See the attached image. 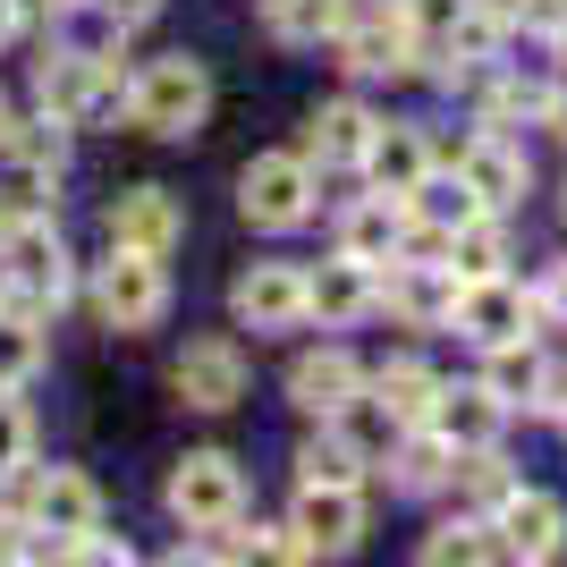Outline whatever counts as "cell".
Returning a JSON list of instances; mask_svg holds the SVG:
<instances>
[{"label": "cell", "mask_w": 567, "mask_h": 567, "mask_svg": "<svg viewBox=\"0 0 567 567\" xmlns=\"http://www.w3.org/2000/svg\"><path fill=\"white\" fill-rule=\"evenodd\" d=\"M34 102L69 127H118L136 111V76H118V60H102V51H51L34 76Z\"/></svg>", "instance_id": "6da1fadb"}, {"label": "cell", "mask_w": 567, "mask_h": 567, "mask_svg": "<svg viewBox=\"0 0 567 567\" xmlns=\"http://www.w3.org/2000/svg\"><path fill=\"white\" fill-rule=\"evenodd\" d=\"M144 127V136L162 144H187L204 118H213V76H204V60L195 51H162V60H144L136 69V111H127Z\"/></svg>", "instance_id": "7a4b0ae2"}, {"label": "cell", "mask_w": 567, "mask_h": 567, "mask_svg": "<svg viewBox=\"0 0 567 567\" xmlns=\"http://www.w3.org/2000/svg\"><path fill=\"white\" fill-rule=\"evenodd\" d=\"M169 517L187 525V534H220V525L246 508V474H237L229 450H187L178 466H169Z\"/></svg>", "instance_id": "3957f363"}, {"label": "cell", "mask_w": 567, "mask_h": 567, "mask_svg": "<svg viewBox=\"0 0 567 567\" xmlns=\"http://www.w3.org/2000/svg\"><path fill=\"white\" fill-rule=\"evenodd\" d=\"M237 213L255 220V229H306L313 220V162L306 153H255L246 178H237Z\"/></svg>", "instance_id": "277c9868"}, {"label": "cell", "mask_w": 567, "mask_h": 567, "mask_svg": "<svg viewBox=\"0 0 567 567\" xmlns=\"http://www.w3.org/2000/svg\"><path fill=\"white\" fill-rule=\"evenodd\" d=\"M229 313L237 331H297V322H313V271H297V262H246L229 280Z\"/></svg>", "instance_id": "5b68a950"}, {"label": "cell", "mask_w": 567, "mask_h": 567, "mask_svg": "<svg viewBox=\"0 0 567 567\" xmlns=\"http://www.w3.org/2000/svg\"><path fill=\"white\" fill-rule=\"evenodd\" d=\"M94 306L111 331H153L169 313V271L162 255H136V246H111V262L94 271Z\"/></svg>", "instance_id": "8992f818"}, {"label": "cell", "mask_w": 567, "mask_h": 567, "mask_svg": "<svg viewBox=\"0 0 567 567\" xmlns=\"http://www.w3.org/2000/svg\"><path fill=\"white\" fill-rule=\"evenodd\" d=\"M0 271H9V306H34V313H60L76 297V271H69V246H60V229L51 220H25L18 246L0 255Z\"/></svg>", "instance_id": "52a82bcc"}, {"label": "cell", "mask_w": 567, "mask_h": 567, "mask_svg": "<svg viewBox=\"0 0 567 567\" xmlns=\"http://www.w3.org/2000/svg\"><path fill=\"white\" fill-rule=\"evenodd\" d=\"M457 297H466V280H457V262H450V255H390L381 306L399 313V322H415V331H432V322H457Z\"/></svg>", "instance_id": "ba28073f"}, {"label": "cell", "mask_w": 567, "mask_h": 567, "mask_svg": "<svg viewBox=\"0 0 567 567\" xmlns=\"http://www.w3.org/2000/svg\"><path fill=\"white\" fill-rule=\"evenodd\" d=\"M169 390H178V406H195V415H229V406L246 399V348H237V339H187L178 364H169Z\"/></svg>", "instance_id": "9c48e42d"}, {"label": "cell", "mask_w": 567, "mask_h": 567, "mask_svg": "<svg viewBox=\"0 0 567 567\" xmlns=\"http://www.w3.org/2000/svg\"><path fill=\"white\" fill-rule=\"evenodd\" d=\"M297 543L306 559H348L364 543V483H297Z\"/></svg>", "instance_id": "30bf717a"}, {"label": "cell", "mask_w": 567, "mask_h": 567, "mask_svg": "<svg viewBox=\"0 0 567 567\" xmlns=\"http://www.w3.org/2000/svg\"><path fill=\"white\" fill-rule=\"evenodd\" d=\"M534 313H543V297L525 280H508V271H492V280H466L457 331H466L474 348H499V339H534Z\"/></svg>", "instance_id": "8fae6325"}, {"label": "cell", "mask_w": 567, "mask_h": 567, "mask_svg": "<svg viewBox=\"0 0 567 567\" xmlns=\"http://www.w3.org/2000/svg\"><path fill=\"white\" fill-rule=\"evenodd\" d=\"M457 169L474 178V195H483L492 213H517L525 187H534V162H525V144H508V127H474Z\"/></svg>", "instance_id": "7c38bea8"}, {"label": "cell", "mask_w": 567, "mask_h": 567, "mask_svg": "<svg viewBox=\"0 0 567 567\" xmlns=\"http://www.w3.org/2000/svg\"><path fill=\"white\" fill-rule=\"evenodd\" d=\"M102 229H111V246H136V255L169 262V246L187 237V213H178V195H169V187H127L111 213H102Z\"/></svg>", "instance_id": "4fadbf2b"}, {"label": "cell", "mask_w": 567, "mask_h": 567, "mask_svg": "<svg viewBox=\"0 0 567 567\" xmlns=\"http://www.w3.org/2000/svg\"><path fill=\"white\" fill-rule=\"evenodd\" d=\"M364 390H373V373H364L348 348H306L288 364V399L306 406V415H322V424H331L348 399H364Z\"/></svg>", "instance_id": "5bb4252c"}, {"label": "cell", "mask_w": 567, "mask_h": 567, "mask_svg": "<svg viewBox=\"0 0 567 567\" xmlns=\"http://www.w3.org/2000/svg\"><path fill=\"white\" fill-rule=\"evenodd\" d=\"M69 118H18V127H9V144H0V153H9V169H18V204H34V195L43 187H60V178H69Z\"/></svg>", "instance_id": "9a60e30c"}, {"label": "cell", "mask_w": 567, "mask_h": 567, "mask_svg": "<svg viewBox=\"0 0 567 567\" xmlns=\"http://www.w3.org/2000/svg\"><path fill=\"white\" fill-rule=\"evenodd\" d=\"M25 517L43 525L51 543H69V534H85V525H102V492H94V474H76V466H51L25 483Z\"/></svg>", "instance_id": "2e32d148"}, {"label": "cell", "mask_w": 567, "mask_h": 567, "mask_svg": "<svg viewBox=\"0 0 567 567\" xmlns=\"http://www.w3.org/2000/svg\"><path fill=\"white\" fill-rule=\"evenodd\" d=\"M492 525H499V550H508V559H559V543H567V508L550 492H508L492 508Z\"/></svg>", "instance_id": "e0dca14e"}, {"label": "cell", "mask_w": 567, "mask_h": 567, "mask_svg": "<svg viewBox=\"0 0 567 567\" xmlns=\"http://www.w3.org/2000/svg\"><path fill=\"white\" fill-rule=\"evenodd\" d=\"M373 306H381V280H373L364 255H331L313 271V322H322V331H348V322H364Z\"/></svg>", "instance_id": "ac0fdd59"}, {"label": "cell", "mask_w": 567, "mask_h": 567, "mask_svg": "<svg viewBox=\"0 0 567 567\" xmlns=\"http://www.w3.org/2000/svg\"><path fill=\"white\" fill-rule=\"evenodd\" d=\"M373 136H381V118L364 111V102H322V111H313V136H306V162H322V169H364Z\"/></svg>", "instance_id": "d6986e66"}, {"label": "cell", "mask_w": 567, "mask_h": 567, "mask_svg": "<svg viewBox=\"0 0 567 567\" xmlns=\"http://www.w3.org/2000/svg\"><path fill=\"white\" fill-rule=\"evenodd\" d=\"M406 246V195H364L339 213V255H364V262H390Z\"/></svg>", "instance_id": "ffe728a7"}, {"label": "cell", "mask_w": 567, "mask_h": 567, "mask_svg": "<svg viewBox=\"0 0 567 567\" xmlns=\"http://www.w3.org/2000/svg\"><path fill=\"white\" fill-rule=\"evenodd\" d=\"M441 390H450V381L432 373L424 355H390V364H381V373H373V399L390 406V415H399L406 432H415V424H432V415H441Z\"/></svg>", "instance_id": "44dd1931"}, {"label": "cell", "mask_w": 567, "mask_h": 567, "mask_svg": "<svg viewBox=\"0 0 567 567\" xmlns=\"http://www.w3.org/2000/svg\"><path fill=\"white\" fill-rule=\"evenodd\" d=\"M432 424L450 432L457 450H499V424H508V399L492 381H466V390H441V415Z\"/></svg>", "instance_id": "7402d4cb"}, {"label": "cell", "mask_w": 567, "mask_h": 567, "mask_svg": "<svg viewBox=\"0 0 567 567\" xmlns=\"http://www.w3.org/2000/svg\"><path fill=\"white\" fill-rule=\"evenodd\" d=\"M457 441L441 424H415V432H399V450H390V466H399V492H450L457 483Z\"/></svg>", "instance_id": "603a6c76"}, {"label": "cell", "mask_w": 567, "mask_h": 567, "mask_svg": "<svg viewBox=\"0 0 567 567\" xmlns=\"http://www.w3.org/2000/svg\"><path fill=\"white\" fill-rule=\"evenodd\" d=\"M432 169V144H424V127H381L373 136V153H364V178H373L381 195H415V178Z\"/></svg>", "instance_id": "cb8c5ba5"}, {"label": "cell", "mask_w": 567, "mask_h": 567, "mask_svg": "<svg viewBox=\"0 0 567 567\" xmlns=\"http://www.w3.org/2000/svg\"><path fill=\"white\" fill-rule=\"evenodd\" d=\"M406 213L432 220V229H466V220H474V213H492V204L474 195L466 169H424V178H415V195H406Z\"/></svg>", "instance_id": "d4e9b609"}, {"label": "cell", "mask_w": 567, "mask_h": 567, "mask_svg": "<svg viewBox=\"0 0 567 567\" xmlns=\"http://www.w3.org/2000/svg\"><path fill=\"white\" fill-rule=\"evenodd\" d=\"M43 355H51L43 313L34 306H0V390H25V381L43 373Z\"/></svg>", "instance_id": "484cf974"}, {"label": "cell", "mask_w": 567, "mask_h": 567, "mask_svg": "<svg viewBox=\"0 0 567 567\" xmlns=\"http://www.w3.org/2000/svg\"><path fill=\"white\" fill-rule=\"evenodd\" d=\"M450 262H457V280L508 271V229H499V213H474L466 229H450Z\"/></svg>", "instance_id": "4316f807"}, {"label": "cell", "mask_w": 567, "mask_h": 567, "mask_svg": "<svg viewBox=\"0 0 567 567\" xmlns=\"http://www.w3.org/2000/svg\"><path fill=\"white\" fill-rule=\"evenodd\" d=\"M492 364H483V381H492L508 406H534V390H543V355H534V339H499V348H483Z\"/></svg>", "instance_id": "83f0119b"}, {"label": "cell", "mask_w": 567, "mask_h": 567, "mask_svg": "<svg viewBox=\"0 0 567 567\" xmlns=\"http://www.w3.org/2000/svg\"><path fill=\"white\" fill-rule=\"evenodd\" d=\"M364 466H373V457L355 450L348 432H322V441L297 450V483H364Z\"/></svg>", "instance_id": "f1b7e54d"}, {"label": "cell", "mask_w": 567, "mask_h": 567, "mask_svg": "<svg viewBox=\"0 0 567 567\" xmlns=\"http://www.w3.org/2000/svg\"><path fill=\"white\" fill-rule=\"evenodd\" d=\"M348 9L355 0H297V9L271 18V34H280V43H339V34H348Z\"/></svg>", "instance_id": "f546056e"}, {"label": "cell", "mask_w": 567, "mask_h": 567, "mask_svg": "<svg viewBox=\"0 0 567 567\" xmlns=\"http://www.w3.org/2000/svg\"><path fill=\"white\" fill-rule=\"evenodd\" d=\"M424 559L450 567V559H508V550H499V525L492 517H457V525H441V534L424 543Z\"/></svg>", "instance_id": "4dcf8cb0"}, {"label": "cell", "mask_w": 567, "mask_h": 567, "mask_svg": "<svg viewBox=\"0 0 567 567\" xmlns=\"http://www.w3.org/2000/svg\"><path fill=\"white\" fill-rule=\"evenodd\" d=\"M34 466V415H25L18 390H0V474H25Z\"/></svg>", "instance_id": "1f68e13d"}, {"label": "cell", "mask_w": 567, "mask_h": 567, "mask_svg": "<svg viewBox=\"0 0 567 567\" xmlns=\"http://www.w3.org/2000/svg\"><path fill=\"white\" fill-rule=\"evenodd\" d=\"M60 559H85V567H127L136 550L118 543V534H102V525H85V534H69V543H60Z\"/></svg>", "instance_id": "d6a6232c"}, {"label": "cell", "mask_w": 567, "mask_h": 567, "mask_svg": "<svg viewBox=\"0 0 567 567\" xmlns=\"http://www.w3.org/2000/svg\"><path fill=\"white\" fill-rule=\"evenodd\" d=\"M534 415L567 424V364H543V390H534Z\"/></svg>", "instance_id": "836d02e7"}, {"label": "cell", "mask_w": 567, "mask_h": 567, "mask_svg": "<svg viewBox=\"0 0 567 567\" xmlns=\"http://www.w3.org/2000/svg\"><path fill=\"white\" fill-rule=\"evenodd\" d=\"M25 220H34V213H25L18 195H0V255H9V246H18V229H25Z\"/></svg>", "instance_id": "e575fe53"}, {"label": "cell", "mask_w": 567, "mask_h": 567, "mask_svg": "<svg viewBox=\"0 0 567 567\" xmlns=\"http://www.w3.org/2000/svg\"><path fill=\"white\" fill-rule=\"evenodd\" d=\"M543 313H559V322H567V262H550V280H543Z\"/></svg>", "instance_id": "d590c367"}, {"label": "cell", "mask_w": 567, "mask_h": 567, "mask_svg": "<svg viewBox=\"0 0 567 567\" xmlns=\"http://www.w3.org/2000/svg\"><path fill=\"white\" fill-rule=\"evenodd\" d=\"M18 25H25V0H0V51L18 43Z\"/></svg>", "instance_id": "8d00e7d4"}, {"label": "cell", "mask_w": 567, "mask_h": 567, "mask_svg": "<svg viewBox=\"0 0 567 567\" xmlns=\"http://www.w3.org/2000/svg\"><path fill=\"white\" fill-rule=\"evenodd\" d=\"M9 127H18V111H9V94H0V144H9Z\"/></svg>", "instance_id": "74e56055"}, {"label": "cell", "mask_w": 567, "mask_h": 567, "mask_svg": "<svg viewBox=\"0 0 567 567\" xmlns=\"http://www.w3.org/2000/svg\"><path fill=\"white\" fill-rule=\"evenodd\" d=\"M255 9H262V18H280V9H297V0H255Z\"/></svg>", "instance_id": "f35d334b"}, {"label": "cell", "mask_w": 567, "mask_h": 567, "mask_svg": "<svg viewBox=\"0 0 567 567\" xmlns=\"http://www.w3.org/2000/svg\"><path fill=\"white\" fill-rule=\"evenodd\" d=\"M559 43H567V25H559Z\"/></svg>", "instance_id": "ab89813d"}, {"label": "cell", "mask_w": 567, "mask_h": 567, "mask_svg": "<svg viewBox=\"0 0 567 567\" xmlns=\"http://www.w3.org/2000/svg\"><path fill=\"white\" fill-rule=\"evenodd\" d=\"M0 483H9V474H0Z\"/></svg>", "instance_id": "60d3db41"}]
</instances>
